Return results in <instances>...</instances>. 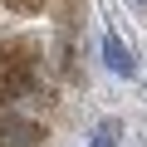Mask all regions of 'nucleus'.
<instances>
[{
  "label": "nucleus",
  "mask_w": 147,
  "mask_h": 147,
  "mask_svg": "<svg viewBox=\"0 0 147 147\" xmlns=\"http://www.w3.org/2000/svg\"><path fill=\"white\" fill-rule=\"evenodd\" d=\"M34 84H39L34 59H0V103H20V98H30Z\"/></svg>",
  "instance_id": "nucleus-1"
},
{
  "label": "nucleus",
  "mask_w": 147,
  "mask_h": 147,
  "mask_svg": "<svg viewBox=\"0 0 147 147\" xmlns=\"http://www.w3.org/2000/svg\"><path fill=\"white\" fill-rule=\"evenodd\" d=\"M44 127L20 118V113H0V147H39Z\"/></svg>",
  "instance_id": "nucleus-2"
},
{
  "label": "nucleus",
  "mask_w": 147,
  "mask_h": 147,
  "mask_svg": "<svg viewBox=\"0 0 147 147\" xmlns=\"http://www.w3.org/2000/svg\"><path fill=\"white\" fill-rule=\"evenodd\" d=\"M103 64H108L113 74H123V79H132V74H137V59H132V49H127V44H123L113 30L103 34Z\"/></svg>",
  "instance_id": "nucleus-3"
},
{
  "label": "nucleus",
  "mask_w": 147,
  "mask_h": 147,
  "mask_svg": "<svg viewBox=\"0 0 147 147\" xmlns=\"http://www.w3.org/2000/svg\"><path fill=\"white\" fill-rule=\"evenodd\" d=\"M118 137H123V123H113V118H103V123H98V132H93V142H88V147H113V142H118Z\"/></svg>",
  "instance_id": "nucleus-4"
},
{
  "label": "nucleus",
  "mask_w": 147,
  "mask_h": 147,
  "mask_svg": "<svg viewBox=\"0 0 147 147\" xmlns=\"http://www.w3.org/2000/svg\"><path fill=\"white\" fill-rule=\"evenodd\" d=\"M5 5H10V10H20V15H34L44 0H5Z\"/></svg>",
  "instance_id": "nucleus-5"
},
{
  "label": "nucleus",
  "mask_w": 147,
  "mask_h": 147,
  "mask_svg": "<svg viewBox=\"0 0 147 147\" xmlns=\"http://www.w3.org/2000/svg\"><path fill=\"white\" fill-rule=\"evenodd\" d=\"M137 5H142V10H147V0H137Z\"/></svg>",
  "instance_id": "nucleus-6"
}]
</instances>
